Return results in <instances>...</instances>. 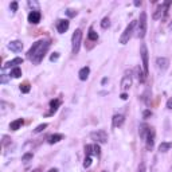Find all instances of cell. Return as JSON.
<instances>
[{
  "label": "cell",
  "instance_id": "6",
  "mask_svg": "<svg viewBox=\"0 0 172 172\" xmlns=\"http://www.w3.org/2000/svg\"><path fill=\"white\" fill-rule=\"evenodd\" d=\"M91 140L97 143V144H106L108 143V133L105 131H96L90 133Z\"/></svg>",
  "mask_w": 172,
  "mask_h": 172
},
{
  "label": "cell",
  "instance_id": "14",
  "mask_svg": "<svg viewBox=\"0 0 172 172\" xmlns=\"http://www.w3.org/2000/svg\"><path fill=\"white\" fill-rule=\"evenodd\" d=\"M59 106H61V100H58V98L51 100V101H50V112H48L46 116H53V114L58 110Z\"/></svg>",
  "mask_w": 172,
  "mask_h": 172
},
{
  "label": "cell",
  "instance_id": "22",
  "mask_svg": "<svg viewBox=\"0 0 172 172\" xmlns=\"http://www.w3.org/2000/svg\"><path fill=\"white\" fill-rule=\"evenodd\" d=\"M136 70H137V78H139V82H140V84H144L145 79H147V75H145V73H144V71H143L140 67H137Z\"/></svg>",
  "mask_w": 172,
  "mask_h": 172
},
{
  "label": "cell",
  "instance_id": "36",
  "mask_svg": "<svg viewBox=\"0 0 172 172\" xmlns=\"http://www.w3.org/2000/svg\"><path fill=\"white\" fill-rule=\"evenodd\" d=\"M58 58H59V53H54L53 55L50 57V61H51V62H54V61H57Z\"/></svg>",
  "mask_w": 172,
  "mask_h": 172
},
{
  "label": "cell",
  "instance_id": "24",
  "mask_svg": "<svg viewBox=\"0 0 172 172\" xmlns=\"http://www.w3.org/2000/svg\"><path fill=\"white\" fill-rule=\"evenodd\" d=\"M10 75L14 77V78H19V77H22V70H20V67H14L12 70H11Z\"/></svg>",
  "mask_w": 172,
  "mask_h": 172
},
{
  "label": "cell",
  "instance_id": "19",
  "mask_svg": "<svg viewBox=\"0 0 172 172\" xmlns=\"http://www.w3.org/2000/svg\"><path fill=\"white\" fill-rule=\"evenodd\" d=\"M62 139H63V134H61V133H55V134H51V136L48 137V143H50V144H55V143L61 141Z\"/></svg>",
  "mask_w": 172,
  "mask_h": 172
},
{
  "label": "cell",
  "instance_id": "7",
  "mask_svg": "<svg viewBox=\"0 0 172 172\" xmlns=\"http://www.w3.org/2000/svg\"><path fill=\"white\" fill-rule=\"evenodd\" d=\"M140 55L143 59V69H144L145 75H148L149 73V69H148V48L145 43H141V47H140Z\"/></svg>",
  "mask_w": 172,
  "mask_h": 172
},
{
  "label": "cell",
  "instance_id": "38",
  "mask_svg": "<svg viewBox=\"0 0 172 172\" xmlns=\"http://www.w3.org/2000/svg\"><path fill=\"white\" fill-rule=\"evenodd\" d=\"M8 81V78H7V74H4L3 73L2 74V79H0V82H2V84H5V82Z\"/></svg>",
  "mask_w": 172,
  "mask_h": 172
},
{
  "label": "cell",
  "instance_id": "5",
  "mask_svg": "<svg viewBox=\"0 0 172 172\" xmlns=\"http://www.w3.org/2000/svg\"><path fill=\"white\" fill-rule=\"evenodd\" d=\"M172 4V2H165L163 3V4H160L159 7L156 8V11L153 12V15H152V18L155 19V20H157V19H161V18H165L168 14V8H170V5Z\"/></svg>",
  "mask_w": 172,
  "mask_h": 172
},
{
  "label": "cell",
  "instance_id": "45",
  "mask_svg": "<svg viewBox=\"0 0 172 172\" xmlns=\"http://www.w3.org/2000/svg\"><path fill=\"white\" fill-rule=\"evenodd\" d=\"M31 172H41V170H39V168H36V170H34V171H31Z\"/></svg>",
  "mask_w": 172,
  "mask_h": 172
},
{
  "label": "cell",
  "instance_id": "9",
  "mask_svg": "<svg viewBox=\"0 0 172 172\" xmlns=\"http://www.w3.org/2000/svg\"><path fill=\"white\" fill-rule=\"evenodd\" d=\"M69 26H70V22L67 19H59V20H57V30H58L59 34H65L69 30Z\"/></svg>",
  "mask_w": 172,
  "mask_h": 172
},
{
  "label": "cell",
  "instance_id": "16",
  "mask_svg": "<svg viewBox=\"0 0 172 172\" xmlns=\"http://www.w3.org/2000/svg\"><path fill=\"white\" fill-rule=\"evenodd\" d=\"M23 63V59L22 58H14V59H11V61H8L7 63H4L3 65V70H5V69H10V67H18V65H22Z\"/></svg>",
  "mask_w": 172,
  "mask_h": 172
},
{
  "label": "cell",
  "instance_id": "34",
  "mask_svg": "<svg viewBox=\"0 0 172 172\" xmlns=\"http://www.w3.org/2000/svg\"><path fill=\"white\" fill-rule=\"evenodd\" d=\"M137 172H145V163L141 161L139 164V168H137Z\"/></svg>",
  "mask_w": 172,
  "mask_h": 172
},
{
  "label": "cell",
  "instance_id": "1",
  "mask_svg": "<svg viewBox=\"0 0 172 172\" xmlns=\"http://www.w3.org/2000/svg\"><path fill=\"white\" fill-rule=\"evenodd\" d=\"M50 46H51L50 39H39L38 42H35L30 47V50L27 53V59H30L34 65H39L43 61Z\"/></svg>",
  "mask_w": 172,
  "mask_h": 172
},
{
  "label": "cell",
  "instance_id": "28",
  "mask_svg": "<svg viewBox=\"0 0 172 172\" xmlns=\"http://www.w3.org/2000/svg\"><path fill=\"white\" fill-rule=\"evenodd\" d=\"M85 153H86V156H91L93 155V144L85 145Z\"/></svg>",
  "mask_w": 172,
  "mask_h": 172
},
{
  "label": "cell",
  "instance_id": "23",
  "mask_svg": "<svg viewBox=\"0 0 172 172\" xmlns=\"http://www.w3.org/2000/svg\"><path fill=\"white\" fill-rule=\"evenodd\" d=\"M171 148H172V143H161V144L159 145V151L163 152V153H164V152H168Z\"/></svg>",
  "mask_w": 172,
  "mask_h": 172
},
{
  "label": "cell",
  "instance_id": "10",
  "mask_svg": "<svg viewBox=\"0 0 172 172\" xmlns=\"http://www.w3.org/2000/svg\"><path fill=\"white\" fill-rule=\"evenodd\" d=\"M132 86V75H131V71H127L125 73V75L122 77V79H121V89L124 91H127L129 90V88Z\"/></svg>",
  "mask_w": 172,
  "mask_h": 172
},
{
  "label": "cell",
  "instance_id": "33",
  "mask_svg": "<svg viewBox=\"0 0 172 172\" xmlns=\"http://www.w3.org/2000/svg\"><path fill=\"white\" fill-rule=\"evenodd\" d=\"M10 8H11V11H12V14H15L16 11H18V2H12V3H11Z\"/></svg>",
  "mask_w": 172,
  "mask_h": 172
},
{
  "label": "cell",
  "instance_id": "39",
  "mask_svg": "<svg viewBox=\"0 0 172 172\" xmlns=\"http://www.w3.org/2000/svg\"><path fill=\"white\" fill-rule=\"evenodd\" d=\"M167 109H170V110H172V97H170L167 101Z\"/></svg>",
  "mask_w": 172,
  "mask_h": 172
},
{
  "label": "cell",
  "instance_id": "30",
  "mask_svg": "<svg viewBox=\"0 0 172 172\" xmlns=\"http://www.w3.org/2000/svg\"><path fill=\"white\" fill-rule=\"evenodd\" d=\"M46 128H47V124H41V125H38V127L34 129V133H41V132H43Z\"/></svg>",
  "mask_w": 172,
  "mask_h": 172
},
{
  "label": "cell",
  "instance_id": "26",
  "mask_svg": "<svg viewBox=\"0 0 172 172\" xmlns=\"http://www.w3.org/2000/svg\"><path fill=\"white\" fill-rule=\"evenodd\" d=\"M109 26H110V19H109V16H105V18L102 19V22H101V27L104 28V30H106Z\"/></svg>",
  "mask_w": 172,
  "mask_h": 172
},
{
  "label": "cell",
  "instance_id": "31",
  "mask_svg": "<svg viewBox=\"0 0 172 172\" xmlns=\"http://www.w3.org/2000/svg\"><path fill=\"white\" fill-rule=\"evenodd\" d=\"M77 11L75 10H71V8H69V10H66V15L69 16V18H74V16H77Z\"/></svg>",
  "mask_w": 172,
  "mask_h": 172
},
{
  "label": "cell",
  "instance_id": "13",
  "mask_svg": "<svg viewBox=\"0 0 172 172\" xmlns=\"http://www.w3.org/2000/svg\"><path fill=\"white\" fill-rule=\"evenodd\" d=\"M125 121V117L122 114H114L112 118V127L113 128H120Z\"/></svg>",
  "mask_w": 172,
  "mask_h": 172
},
{
  "label": "cell",
  "instance_id": "2",
  "mask_svg": "<svg viewBox=\"0 0 172 172\" xmlns=\"http://www.w3.org/2000/svg\"><path fill=\"white\" fill-rule=\"evenodd\" d=\"M136 27H137L136 36L139 39H143L145 36V34H147V14H145L144 11L140 14V18H139V20H137Z\"/></svg>",
  "mask_w": 172,
  "mask_h": 172
},
{
  "label": "cell",
  "instance_id": "43",
  "mask_svg": "<svg viewBox=\"0 0 172 172\" xmlns=\"http://www.w3.org/2000/svg\"><path fill=\"white\" fill-rule=\"evenodd\" d=\"M48 172H58V170H57V168H51V170L48 171Z\"/></svg>",
  "mask_w": 172,
  "mask_h": 172
},
{
  "label": "cell",
  "instance_id": "17",
  "mask_svg": "<svg viewBox=\"0 0 172 172\" xmlns=\"http://www.w3.org/2000/svg\"><path fill=\"white\" fill-rule=\"evenodd\" d=\"M89 74H90V69H89L88 66H85V67H82L81 70H79L78 77H79L81 81H86V79L89 78Z\"/></svg>",
  "mask_w": 172,
  "mask_h": 172
},
{
  "label": "cell",
  "instance_id": "35",
  "mask_svg": "<svg viewBox=\"0 0 172 172\" xmlns=\"http://www.w3.org/2000/svg\"><path fill=\"white\" fill-rule=\"evenodd\" d=\"M151 116H152V112L149 110V109L144 110V113H143V117H144V118H148V117H151Z\"/></svg>",
  "mask_w": 172,
  "mask_h": 172
},
{
  "label": "cell",
  "instance_id": "41",
  "mask_svg": "<svg viewBox=\"0 0 172 172\" xmlns=\"http://www.w3.org/2000/svg\"><path fill=\"white\" fill-rule=\"evenodd\" d=\"M120 97H121V100H124V101H125V100H128V94L125 93V91H124V93H122Z\"/></svg>",
  "mask_w": 172,
  "mask_h": 172
},
{
  "label": "cell",
  "instance_id": "42",
  "mask_svg": "<svg viewBox=\"0 0 172 172\" xmlns=\"http://www.w3.org/2000/svg\"><path fill=\"white\" fill-rule=\"evenodd\" d=\"M108 82V78H102V81H101V85H105Z\"/></svg>",
  "mask_w": 172,
  "mask_h": 172
},
{
  "label": "cell",
  "instance_id": "8",
  "mask_svg": "<svg viewBox=\"0 0 172 172\" xmlns=\"http://www.w3.org/2000/svg\"><path fill=\"white\" fill-rule=\"evenodd\" d=\"M144 141H145V147H147L148 151L153 149V147H155V131H153V128H149Z\"/></svg>",
  "mask_w": 172,
  "mask_h": 172
},
{
  "label": "cell",
  "instance_id": "18",
  "mask_svg": "<svg viewBox=\"0 0 172 172\" xmlns=\"http://www.w3.org/2000/svg\"><path fill=\"white\" fill-rule=\"evenodd\" d=\"M23 124H24V120H23V118H16L15 121H12L10 124V129H11V131H18V129L22 128Z\"/></svg>",
  "mask_w": 172,
  "mask_h": 172
},
{
  "label": "cell",
  "instance_id": "4",
  "mask_svg": "<svg viewBox=\"0 0 172 172\" xmlns=\"http://www.w3.org/2000/svg\"><path fill=\"white\" fill-rule=\"evenodd\" d=\"M136 24H137V20H133L127 26V28H125L124 32H122L121 36H120V43H121V45H127L129 42V39H131L132 35H133V31H134Z\"/></svg>",
  "mask_w": 172,
  "mask_h": 172
},
{
  "label": "cell",
  "instance_id": "3",
  "mask_svg": "<svg viewBox=\"0 0 172 172\" xmlns=\"http://www.w3.org/2000/svg\"><path fill=\"white\" fill-rule=\"evenodd\" d=\"M81 42H82V31L79 28H77L74 31L73 36H71V53L74 55L79 53V47H81Z\"/></svg>",
  "mask_w": 172,
  "mask_h": 172
},
{
  "label": "cell",
  "instance_id": "40",
  "mask_svg": "<svg viewBox=\"0 0 172 172\" xmlns=\"http://www.w3.org/2000/svg\"><path fill=\"white\" fill-rule=\"evenodd\" d=\"M28 5H30V7H35L36 10H38V3H36V2H28Z\"/></svg>",
  "mask_w": 172,
  "mask_h": 172
},
{
  "label": "cell",
  "instance_id": "46",
  "mask_svg": "<svg viewBox=\"0 0 172 172\" xmlns=\"http://www.w3.org/2000/svg\"><path fill=\"white\" fill-rule=\"evenodd\" d=\"M102 172H106V171H102Z\"/></svg>",
  "mask_w": 172,
  "mask_h": 172
},
{
  "label": "cell",
  "instance_id": "27",
  "mask_svg": "<svg viewBox=\"0 0 172 172\" xmlns=\"http://www.w3.org/2000/svg\"><path fill=\"white\" fill-rule=\"evenodd\" d=\"M30 90H31V86H30L28 82H24V84L20 85V91L22 93H28Z\"/></svg>",
  "mask_w": 172,
  "mask_h": 172
},
{
  "label": "cell",
  "instance_id": "15",
  "mask_svg": "<svg viewBox=\"0 0 172 172\" xmlns=\"http://www.w3.org/2000/svg\"><path fill=\"white\" fill-rule=\"evenodd\" d=\"M8 48L11 51H14V53H20L23 50V43L20 41H12L8 43Z\"/></svg>",
  "mask_w": 172,
  "mask_h": 172
},
{
  "label": "cell",
  "instance_id": "12",
  "mask_svg": "<svg viewBox=\"0 0 172 172\" xmlns=\"http://www.w3.org/2000/svg\"><path fill=\"white\" fill-rule=\"evenodd\" d=\"M41 12L39 11H31L30 14H28V22L31 23V24H38L39 22H41Z\"/></svg>",
  "mask_w": 172,
  "mask_h": 172
},
{
  "label": "cell",
  "instance_id": "32",
  "mask_svg": "<svg viewBox=\"0 0 172 172\" xmlns=\"http://www.w3.org/2000/svg\"><path fill=\"white\" fill-rule=\"evenodd\" d=\"M91 165V156H86L85 160H84V167L85 168H89Z\"/></svg>",
  "mask_w": 172,
  "mask_h": 172
},
{
  "label": "cell",
  "instance_id": "44",
  "mask_svg": "<svg viewBox=\"0 0 172 172\" xmlns=\"http://www.w3.org/2000/svg\"><path fill=\"white\" fill-rule=\"evenodd\" d=\"M134 5H141V2H134Z\"/></svg>",
  "mask_w": 172,
  "mask_h": 172
},
{
  "label": "cell",
  "instance_id": "37",
  "mask_svg": "<svg viewBox=\"0 0 172 172\" xmlns=\"http://www.w3.org/2000/svg\"><path fill=\"white\" fill-rule=\"evenodd\" d=\"M8 143H11V139H10V137H7V136H3V145H4V147H5V145H7Z\"/></svg>",
  "mask_w": 172,
  "mask_h": 172
},
{
  "label": "cell",
  "instance_id": "21",
  "mask_svg": "<svg viewBox=\"0 0 172 172\" xmlns=\"http://www.w3.org/2000/svg\"><path fill=\"white\" fill-rule=\"evenodd\" d=\"M88 38L90 39V41H93V42H96L97 39H98V34L94 31V28L93 27H89V32H88Z\"/></svg>",
  "mask_w": 172,
  "mask_h": 172
},
{
  "label": "cell",
  "instance_id": "11",
  "mask_svg": "<svg viewBox=\"0 0 172 172\" xmlns=\"http://www.w3.org/2000/svg\"><path fill=\"white\" fill-rule=\"evenodd\" d=\"M156 65H157V69H159V70L165 71L168 69V66H170V61H168V58H165V57H157Z\"/></svg>",
  "mask_w": 172,
  "mask_h": 172
},
{
  "label": "cell",
  "instance_id": "20",
  "mask_svg": "<svg viewBox=\"0 0 172 172\" xmlns=\"http://www.w3.org/2000/svg\"><path fill=\"white\" fill-rule=\"evenodd\" d=\"M149 125H147V124H141L140 125V131H139V133H140V137H141L143 140L145 139V136H147V133H148V131H149Z\"/></svg>",
  "mask_w": 172,
  "mask_h": 172
},
{
  "label": "cell",
  "instance_id": "25",
  "mask_svg": "<svg viewBox=\"0 0 172 172\" xmlns=\"http://www.w3.org/2000/svg\"><path fill=\"white\" fill-rule=\"evenodd\" d=\"M32 157H34V153H32V152H27V153H24V155L22 156V161L28 163L30 160H32Z\"/></svg>",
  "mask_w": 172,
  "mask_h": 172
},
{
  "label": "cell",
  "instance_id": "29",
  "mask_svg": "<svg viewBox=\"0 0 172 172\" xmlns=\"http://www.w3.org/2000/svg\"><path fill=\"white\" fill-rule=\"evenodd\" d=\"M93 155L94 156H100L101 155V148L98 144H93Z\"/></svg>",
  "mask_w": 172,
  "mask_h": 172
}]
</instances>
